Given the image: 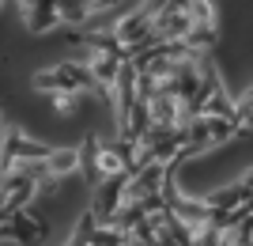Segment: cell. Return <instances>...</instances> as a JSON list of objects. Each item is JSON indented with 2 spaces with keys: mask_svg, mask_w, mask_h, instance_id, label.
<instances>
[{
  "mask_svg": "<svg viewBox=\"0 0 253 246\" xmlns=\"http://www.w3.org/2000/svg\"><path fill=\"white\" fill-rule=\"evenodd\" d=\"M250 174L246 178H238V182L223 186V190L208 193L204 197V204H208V212H231V208H242V204H250Z\"/></svg>",
  "mask_w": 253,
  "mask_h": 246,
  "instance_id": "5b68a950",
  "label": "cell"
},
{
  "mask_svg": "<svg viewBox=\"0 0 253 246\" xmlns=\"http://www.w3.org/2000/svg\"><path fill=\"white\" fill-rule=\"evenodd\" d=\"M23 15H27V27H31L34 34H45V31H53V27H61L53 0H38V4H31V8H23Z\"/></svg>",
  "mask_w": 253,
  "mask_h": 246,
  "instance_id": "8992f818",
  "label": "cell"
},
{
  "mask_svg": "<svg viewBox=\"0 0 253 246\" xmlns=\"http://www.w3.org/2000/svg\"><path fill=\"white\" fill-rule=\"evenodd\" d=\"M76 171V148H49L45 155V174L53 178H64V174Z\"/></svg>",
  "mask_w": 253,
  "mask_h": 246,
  "instance_id": "52a82bcc",
  "label": "cell"
},
{
  "mask_svg": "<svg viewBox=\"0 0 253 246\" xmlns=\"http://www.w3.org/2000/svg\"><path fill=\"white\" fill-rule=\"evenodd\" d=\"M91 227H95V212L87 208L84 216H80V224L72 227V235H68V243H76V246H84L87 243V235H91Z\"/></svg>",
  "mask_w": 253,
  "mask_h": 246,
  "instance_id": "9c48e42d",
  "label": "cell"
},
{
  "mask_svg": "<svg viewBox=\"0 0 253 246\" xmlns=\"http://www.w3.org/2000/svg\"><path fill=\"white\" fill-rule=\"evenodd\" d=\"M151 19H155V15H151V11L144 8V4H140L136 11H128L125 19H121V23L114 27L117 42L125 46L128 53H136V49H144V46L159 42V38H155V27H151Z\"/></svg>",
  "mask_w": 253,
  "mask_h": 246,
  "instance_id": "277c9868",
  "label": "cell"
},
{
  "mask_svg": "<svg viewBox=\"0 0 253 246\" xmlns=\"http://www.w3.org/2000/svg\"><path fill=\"white\" fill-rule=\"evenodd\" d=\"M45 155H49V148L38 144V140H31V137H23L19 129H8L0 137V174L11 171L15 163H42Z\"/></svg>",
  "mask_w": 253,
  "mask_h": 246,
  "instance_id": "7a4b0ae2",
  "label": "cell"
},
{
  "mask_svg": "<svg viewBox=\"0 0 253 246\" xmlns=\"http://www.w3.org/2000/svg\"><path fill=\"white\" fill-rule=\"evenodd\" d=\"M0 4H4V0H0Z\"/></svg>",
  "mask_w": 253,
  "mask_h": 246,
  "instance_id": "30bf717a",
  "label": "cell"
},
{
  "mask_svg": "<svg viewBox=\"0 0 253 246\" xmlns=\"http://www.w3.org/2000/svg\"><path fill=\"white\" fill-rule=\"evenodd\" d=\"M45 235H49V224L31 208H15L0 220V243H42Z\"/></svg>",
  "mask_w": 253,
  "mask_h": 246,
  "instance_id": "3957f363",
  "label": "cell"
},
{
  "mask_svg": "<svg viewBox=\"0 0 253 246\" xmlns=\"http://www.w3.org/2000/svg\"><path fill=\"white\" fill-rule=\"evenodd\" d=\"M34 87L45 91V95H57V91L84 95V91L95 87V76H91V68L80 64V61H61V64H53V68H45V72L34 76Z\"/></svg>",
  "mask_w": 253,
  "mask_h": 246,
  "instance_id": "6da1fadb",
  "label": "cell"
},
{
  "mask_svg": "<svg viewBox=\"0 0 253 246\" xmlns=\"http://www.w3.org/2000/svg\"><path fill=\"white\" fill-rule=\"evenodd\" d=\"M185 15H189L193 23H215V11H211L208 0H189V4H185Z\"/></svg>",
  "mask_w": 253,
  "mask_h": 246,
  "instance_id": "ba28073f",
  "label": "cell"
}]
</instances>
